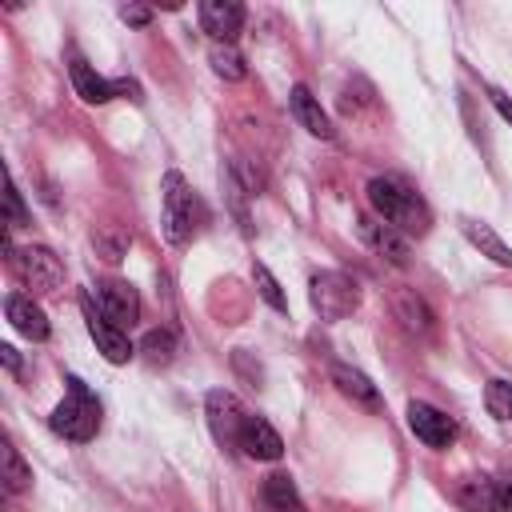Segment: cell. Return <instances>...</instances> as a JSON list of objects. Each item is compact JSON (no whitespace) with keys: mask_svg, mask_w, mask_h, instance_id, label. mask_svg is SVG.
<instances>
[{"mask_svg":"<svg viewBox=\"0 0 512 512\" xmlns=\"http://www.w3.org/2000/svg\"><path fill=\"white\" fill-rule=\"evenodd\" d=\"M392 312H396V320L408 328V332H432V308L412 292V288H396L392 292Z\"/></svg>","mask_w":512,"mask_h":512,"instance_id":"cell-17","label":"cell"},{"mask_svg":"<svg viewBox=\"0 0 512 512\" xmlns=\"http://www.w3.org/2000/svg\"><path fill=\"white\" fill-rule=\"evenodd\" d=\"M208 64H212V72L220 80H244L248 76V64H244V56L232 44H212L208 48Z\"/></svg>","mask_w":512,"mask_h":512,"instance_id":"cell-21","label":"cell"},{"mask_svg":"<svg viewBox=\"0 0 512 512\" xmlns=\"http://www.w3.org/2000/svg\"><path fill=\"white\" fill-rule=\"evenodd\" d=\"M360 240H364L380 260H388V264H396V268H408V264H412V248H408V240L400 236V228H392V224H384V220H376V216H360Z\"/></svg>","mask_w":512,"mask_h":512,"instance_id":"cell-9","label":"cell"},{"mask_svg":"<svg viewBox=\"0 0 512 512\" xmlns=\"http://www.w3.org/2000/svg\"><path fill=\"white\" fill-rule=\"evenodd\" d=\"M140 352H148V360H152V364H168V360H172V352H176V336H172L168 328H152V332H144Z\"/></svg>","mask_w":512,"mask_h":512,"instance_id":"cell-24","label":"cell"},{"mask_svg":"<svg viewBox=\"0 0 512 512\" xmlns=\"http://www.w3.org/2000/svg\"><path fill=\"white\" fill-rule=\"evenodd\" d=\"M0 460H4V492L8 496H16V492H24L28 484H32V468L20 460V452L12 448V444H4V452H0Z\"/></svg>","mask_w":512,"mask_h":512,"instance_id":"cell-23","label":"cell"},{"mask_svg":"<svg viewBox=\"0 0 512 512\" xmlns=\"http://www.w3.org/2000/svg\"><path fill=\"white\" fill-rule=\"evenodd\" d=\"M488 96H492V104H496V112H500V116H504V120H508V124H512V100H508V96H504V92H496V88H492V92H488Z\"/></svg>","mask_w":512,"mask_h":512,"instance_id":"cell-30","label":"cell"},{"mask_svg":"<svg viewBox=\"0 0 512 512\" xmlns=\"http://www.w3.org/2000/svg\"><path fill=\"white\" fill-rule=\"evenodd\" d=\"M288 104H292V116L300 120V128H304V132H312V136H320V140H332L328 112H324V108H320V100L308 92V84H292Z\"/></svg>","mask_w":512,"mask_h":512,"instance_id":"cell-14","label":"cell"},{"mask_svg":"<svg viewBox=\"0 0 512 512\" xmlns=\"http://www.w3.org/2000/svg\"><path fill=\"white\" fill-rule=\"evenodd\" d=\"M68 72H72V88H76V96H80L84 104H108V100L116 96V80H104L100 72H92L88 60L72 56Z\"/></svg>","mask_w":512,"mask_h":512,"instance_id":"cell-15","label":"cell"},{"mask_svg":"<svg viewBox=\"0 0 512 512\" xmlns=\"http://www.w3.org/2000/svg\"><path fill=\"white\" fill-rule=\"evenodd\" d=\"M204 416H208V428H212L216 444H224V448H236V444H240L244 408H240V400H236L228 388H212V392L204 396Z\"/></svg>","mask_w":512,"mask_h":512,"instance_id":"cell-7","label":"cell"},{"mask_svg":"<svg viewBox=\"0 0 512 512\" xmlns=\"http://www.w3.org/2000/svg\"><path fill=\"white\" fill-rule=\"evenodd\" d=\"M332 384H336L344 396L360 400V404H376V384H372L364 372L348 368V364H332Z\"/></svg>","mask_w":512,"mask_h":512,"instance_id":"cell-20","label":"cell"},{"mask_svg":"<svg viewBox=\"0 0 512 512\" xmlns=\"http://www.w3.org/2000/svg\"><path fill=\"white\" fill-rule=\"evenodd\" d=\"M200 28L216 44H232L236 32L244 28V4H236V0H204L200 4Z\"/></svg>","mask_w":512,"mask_h":512,"instance_id":"cell-11","label":"cell"},{"mask_svg":"<svg viewBox=\"0 0 512 512\" xmlns=\"http://www.w3.org/2000/svg\"><path fill=\"white\" fill-rule=\"evenodd\" d=\"M4 212H8V228H24V224H28V212H24L20 192H16L12 180H8V192H4Z\"/></svg>","mask_w":512,"mask_h":512,"instance_id":"cell-27","label":"cell"},{"mask_svg":"<svg viewBox=\"0 0 512 512\" xmlns=\"http://www.w3.org/2000/svg\"><path fill=\"white\" fill-rule=\"evenodd\" d=\"M496 500H500L504 512H512V476H500L496 480Z\"/></svg>","mask_w":512,"mask_h":512,"instance_id":"cell-29","label":"cell"},{"mask_svg":"<svg viewBox=\"0 0 512 512\" xmlns=\"http://www.w3.org/2000/svg\"><path fill=\"white\" fill-rule=\"evenodd\" d=\"M128 244H132V236H128L124 228H116V224H104V228H96V232H92V248H96V252H100L108 264L124 260Z\"/></svg>","mask_w":512,"mask_h":512,"instance_id":"cell-22","label":"cell"},{"mask_svg":"<svg viewBox=\"0 0 512 512\" xmlns=\"http://www.w3.org/2000/svg\"><path fill=\"white\" fill-rule=\"evenodd\" d=\"M196 220H200V200L192 196L180 172H168L164 176V220H160L168 244H188L196 232Z\"/></svg>","mask_w":512,"mask_h":512,"instance_id":"cell-3","label":"cell"},{"mask_svg":"<svg viewBox=\"0 0 512 512\" xmlns=\"http://www.w3.org/2000/svg\"><path fill=\"white\" fill-rule=\"evenodd\" d=\"M80 312H84V324H88L96 348L104 352V360H108V364H128V360H132V340H128L124 328H116V324L100 312V304H96L92 292L80 296Z\"/></svg>","mask_w":512,"mask_h":512,"instance_id":"cell-6","label":"cell"},{"mask_svg":"<svg viewBox=\"0 0 512 512\" xmlns=\"http://www.w3.org/2000/svg\"><path fill=\"white\" fill-rule=\"evenodd\" d=\"M48 428L64 440H76V444H84L100 432V400L92 396V388L80 376H68V396L52 408Z\"/></svg>","mask_w":512,"mask_h":512,"instance_id":"cell-2","label":"cell"},{"mask_svg":"<svg viewBox=\"0 0 512 512\" xmlns=\"http://www.w3.org/2000/svg\"><path fill=\"white\" fill-rule=\"evenodd\" d=\"M8 260H12L16 276H20L28 288H36V292H56V288L64 284V264H60V256H56L52 248H44V244L16 248Z\"/></svg>","mask_w":512,"mask_h":512,"instance_id":"cell-5","label":"cell"},{"mask_svg":"<svg viewBox=\"0 0 512 512\" xmlns=\"http://www.w3.org/2000/svg\"><path fill=\"white\" fill-rule=\"evenodd\" d=\"M364 192H368V204H372L376 220H384L392 228H404V232H424L428 228L424 200L408 184H400L396 176H372Z\"/></svg>","mask_w":512,"mask_h":512,"instance_id":"cell-1","label":"cell"},{"mask_svg":"<svg viewBox=\"0 0 512 512\" xmlns=\"http://www.w3.org/2000/svg\"><path fill=\"white\" fill-rule=\"evenodd\" d=\"M236 448L244 456H252V460H280L284 440H280V432L264 416H244V428H240V444Z\"/></svg>","mask_w":512,"mask_h":512,"instance_id":"cell-12","label":"cell"},{"mask_svg":"<svg viewBox=\"0 0 512 512\" xmlns=\"http://www.w3.org/2000/svg\"><path fill=\"white\" fill-rule=\"evenodd\" d=\"M92 296H96L100 312H104L116 328H132V324L140 320V296H136V288H132L128 280H100V284L92 288Z\"/></svg>","mask_w":512,"mask_h":512,"instance_id":"cell-8","label":"cell"},{"mask_svg":"<svg viewBox=\"0 0 512 512\" xmlns=\"http://www.w3.org/2000/svg\"><path fill=\"white\" fill-rule=\"evenodd\" d=\"M308 296L324 320H344L360 304V284L348 272H316L308 284Z\"/></svg>","mask_w":512,"mask_h":512,"instance_id":"cell-4","label":"cell"},{"mask_svg":"<svg viewBox=\"0 0 512 512\" xmlns=\"http://www.w3.org/2000/svg\"><path fill=\"white\" fill-rule=\"evenodd\" d=\"M484 400H488L492 416L512 420V384H508V380H492V384H488V392H484Z\"/></svg>","mask_w":512,"mask_h":512,"instance_id":"cell-26","label":"cell"},{"mask_svg":"<svg viewBox=\"0 0 512 512\" xmlns=\"http://www.w3.org/2000/svg\"><path fill=\"white\" fill-rule=\"evenodd\" d=\"M4 312H8V320H12V328L20 332V336H28V340H48V316L40 312V304H32V296H24V292H12L8 300H4Z\"/></svg>","mask_w":512,"mask_h":512,"instance_id":"cell-13","label":"cell"},{"mask_svg":"<svg viewBox=\"0 0 512 512\" xmlns=\"http://www.w3.org/2000/svg\"><path fill=\"white\" fill-rule=\"evenodd\" d=\"M120 20L132 24V28H144V24H152V8H144V4H124V8H120Z\"/></svg>","mask_w":512,"mask_h":512,"instance_id":"cell-28","label":"cell"},{"mask_svg":"<svg viewBox=\"0 0 512 512\" xmlns=\"http://www.w3.org/2000/svg\"><path fill=\"white\" fill-rule=\"evenodd\" d=\"M252 280H256V292H260V300H264L268 308H276V312H284V308H288V300H284V292H280L276 276H272L264 264H252Z\"/></svg>","mask_w":512,"mask_h":512,"instance_id":"cell-25","label":"cell"},{"mask_svg":"<svg viewBox=\"0 0 512 512\" xmlns=\"http://www.w3.org/2000/svg\"><path fill=\"white\" fill-rule=\"evenodd\" d=\"M260 508L264 512H304V500L292 484V476L284 472H272L260 480Z\"/></svg>","mask_w":512,"mask_h":512,"instance_id":"cell-16","label":"cell"},{"mask_svg":"<svg viewBox=\"0 0 512 512\" xmlns=\"http://www.w3.org/2000/svg\"><path fill=\"white\" fill-rule=\"evenodd\" d=\"M408 428H412V436H416V440H424L428 448H448V444H452V436H456L452 416H444L440 408L420 404V400H412V404H408Z\"/></svg>","mask_w":512,"mask_h":512,"instance_id":"cell-10","label":"cell"},{"mask_svg":"<svg viewBox=\"0 0 512 512\" xmlns=\"http://www.w3.org/2000/svg\"><path fill=\"white\" fill-rule=\"evenodd\" d=\"M456 500H460L468 512H504L500 500H496V480H488V476L464 480L460 492H456Z\"/></svg>","mask_w":512,"mask_h":512,"instance_id":"cell-19","label":"cell"},{"mask_svg":"<svg viewBox=\"0 0 512 512\" xmlns=\"http://www.w3.org/2000/svg\"><path fill=\"white\" fill-rule=\"evenodd\" d=\"M0 360H4V368H8V372H20V356H16V348H12V344H0Z\"/></svg>","mask_w":512,"mask_h":512,"instance_id":"cell-31","label":"cell"},{"mask_svg":"<svg viewBox=\"0 0 512 512\" xmlns=\"http://www.w3.org/2000/svg\"><path fill=\"white\" fill-rule=\"evenodd\" d=\"M460 232L488 256V260H496V264H504V268H512V248L492 232V224H484V220H472V216H464L460 220Z\"/></svg>","mask_w":512,"mask_h":512,"instance_id":"cell-18","label":"cell"}]
</instances>
